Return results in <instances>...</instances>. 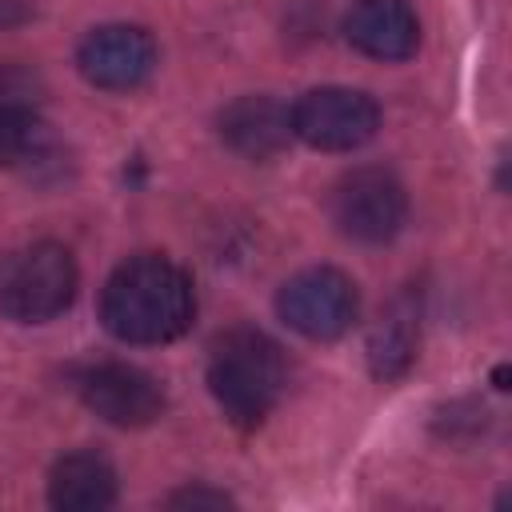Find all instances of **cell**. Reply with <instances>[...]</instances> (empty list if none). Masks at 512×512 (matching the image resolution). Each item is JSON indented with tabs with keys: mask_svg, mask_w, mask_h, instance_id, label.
<instances>
[{
	"mask_svg": "<svg viewBox=\"0 0 512 512\" xmlns=\"http://www.w3.org/2000/svg\"><path fill=\"white\" fill-rule=\"evenodd\" d=\"M220 140L244 160H272L292 140V116L272 96H240L220 112Z\"/></svg>",
	"mask_w": 512,
	"mask_h": 512,
	"instance_id": "10",
	"label": "cell"
},
{
	"mask_svg": "<svg viewBox=\"0 0 512 512\" xmlns=\"http://www.w3.org/2000/svg\"><path fill=\"white\" fill-rule=\"evenodd\" d=\"M292 136L320 152H352L368 144L380 128V108L356 88H312L292 108Z\"/></svg>",
	"mask_w": 512,
	"mask_h": 512,
	"instance_id": "5",
	"label": "cell"
},
{
	"mask_svg": "<svg viewBox=\"0 0 512 512\" xmlns=\"http://www.w3.org/2000/svg\"><path fill=\"white\" fill-rule=\"evenodd\" d=\"M416 336H420V312L412 296H396L368 336V368L376 380H400L416 360Z\"/></svg>",
	"mask_w": 512,
	"mask_h": 512,
	"instance_id": "12",
	"label": "cell"
},
{
	"mask_svg": "<svg viewBox=\"0 0 512 512\" xmlns=\"http://www.w3.org/2000/svg\"><path fill=\"white\" fill-rule=\"evenodd\" d=\"M344 36L372 60H408L420 44V20L408 0H356L344 16Z\"/></svg>",
	"mask_w": 512,
	"mask_h": 512,
	"instance_id": "9",
	"label": "cell"
},
{
	"mask_svg": "<svg viewBox=\"0 0 512 512\" xmlns=\"http://www.w3.org/2000/svg\"><path fill=\"white\" fill-rule=\"evenodd\" d=\"M80 400L116 428H148L164 412V388L136 364H96L80 380Z\"/></svg>",
	"mask_w": 512,
	"mask_h": 512,
	"instance_id": "8",
	"label": "cell"
},
{
	"mask_svg": "<svg viewBox=\"0 0 512 512\" xmlns=\"http://www.w3.org/2000/svg\"><path fill=\"white\" fill-rule=\"evenodd\" d=\"M36 116L28 104H0V168L20 164L36 148Z\"/></svg>",
	"mask_w": 512,
	"mask_h": 512,
	"instance_id": "13",
	"label": "cell"
},
{
	"mask_svg": "<svg viewBox=\"0 0 512 512\" xmlns=\"http://www.w3.org/2000/svg\"><path fill=\"white\" fill-rule=\"evenodd\" d=\"M328 216L356 244H384L404 228L408 196L388 168H352L328 192Z\"/></svg>",
	"mask_w": 512,
	"mask_h": 512,
	"instance_id": "4",
	"label": "cell"
},
{
	"mask_svg": "<svg viewBox=\"0 0 512 512\" xmlns=\"http://www.w3.org/2000/svg\"><path fill=\"white\" fill-rule=\"evenodd\" d=\"M284 384V356L260 328H228L216 336L208 352V392L232 424L256 428L276 408Z\"/></svg>",
	"mask_w": 512,
	"mask_h": 512,
	"instance_id": "2",
	"label": "cell"
},
{
	"mask_svg": "<svg viewBox=\"0 0 512 512\" xmlns=\"http://www.w3.org/2000/svg\"><path fill=\"white\" fill-rule=\"evenodd\" d=\"M276 312L308 340H336L356 320V284L340 268H304L280 284Z\"/></svg>",
	"mask_w": 512,
	"mask_h": 512,
	"instance_id": "6",
	"label": "cell"
},
{
	"mask_svg": "<svg viewBox=\"0 0 512 512\" xmlns=\"http://www.w3.org/2000/svg\"><path fill=\"white\" fill-rule=\"evenodd\" d=\"M172 508H224V504H232L224 492H208V488H188V492H176L172 500H168Z\"/></svg>",
	"mask_w": 512,
	"mask_h": 512,
	"instance_id": "14",
	"label": "cell"
},
{
	"mask_svg": "<svg viewBox=\"0 0 512 512\" xmlns=\"http://www.w3.org/2000/svg\"><path fill=\"white\" fill-rule=\"evenodd\" d=\"M192 316L196 292L188 272L156 252L124 260L100 292V320L124 344H168L188 332Z\"/></svg>",
	"mask_w": 512,
	"mask_h": 512,
	"instance_id": "1",
	"label": "cell"
},
{
	"mask_svg": "<svg viewBox=\"0 0 512 512\" xmlns=\"http://www.w3.org/2000/svg\"><path fill=\"white\" fill-rule=\"evenodd\" d=\"M48 500L60 512H100L116 500V472L96 452H68L52 464Z\"/></svg>",
	"mask_w": 512,
	"mask_h": 512,
	"instance_id": "11",
	"label": "cell"
},
{
	"mask_svg": "<svg viewBox=\"0 0 512 512\" xmlns=\"http://www.w3.org/2000/svg\"><path fill=\"white\" fill-rule=\"evenodd\" d=\"M80 76L108 92L140 88L156 68V40L136 24H100L76 48Z\"/></svg>",
	"mask_w": 512,
	"mask_h": 512,
	"instance_id": "7",
	"label": "cell"
},
{
	"mask_svg": "<svg viewBox=\"0 0 512 512\" xmlns=\"http://www.w3.org/2000/svg\"><path fill=\"white\" fill-rule=\"evenodd\" d=\"M80 272L64 244L36 240L0 256V316L16 324H44L76 296Z\"/></svg>",
	"mask_w": 512,
	"mask_h": 512,
	"instance_id": "3",
	"label": "cell"
}]
</instances>
